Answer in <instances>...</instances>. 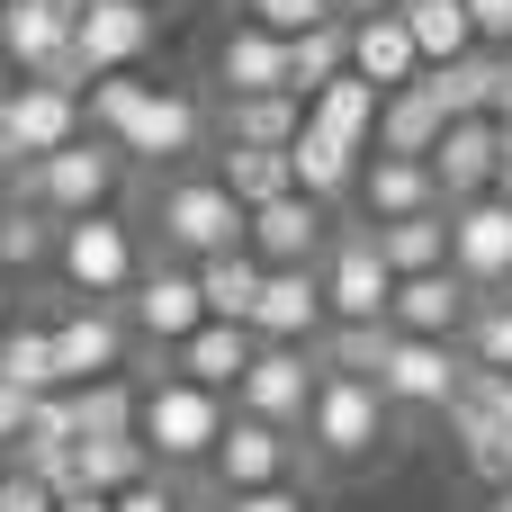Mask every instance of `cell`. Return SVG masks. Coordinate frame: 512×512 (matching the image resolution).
I'll list each match as a JSON object with an SVG mask.
<instances>
[{
  "label": "cell",
  "instance_id": "cell-28",
  "mask_svg": "<svg viewBox=\"0 0 512 512\" xmlns=\"http://www.w3.org/2000/svg\"><path fill=\"white\" fill-rule=\"evenodd\" d=\"M54 396H63V423L81 441H117V432L144 423V387L135 378H90V387H54Z\"/></svg>",
  "mask_w": 512,
  "mask_h": 512
},
{
  "label": "cell",
  "instance_id": "cell-5",
  "mask_svg": "<svg viewBox=\"0 0 512 512\" xmlns=\"http://www.w3.org/2000/svg\"><path fill=\"white\" fill-rule=\"evenodd\" d=\"M387 432H396L387 387H378V378H333V369H324L315 414H306V450H315L324 468H369V459L387 450Z\"/></svg>",
  "mask_w": 512,
  "mask_h": 512
},
{
  "label": "cell",
  "instance_id": "cell-38",
  "mask_svg": "<svg viewBox=\"0 0 512 512\" xmlns=\"http://www.w3.org/2000/svg\"><path fill=\"white\" fill-rule=\"evenodd\" d=\"M315 360H324L333 378H387V360H396V324H333V333L315 342Z\"/></svg>",
  "mask_w": 512,
  "mask_h": 512
},
{
  "label": "cell",
  "instance_id": "cell-24",
  "mask_svg": "<svg viewBox=\"0 0 512 512\" xmlns=\"http://www.w3.org/2000/svg\"><path fill=\"white\" fill-rule=\"evenodd\" d=\"M261 90H288V36L270 27H225L216 45V99H261Z\"/></svg>",
  "mask_w": 512,
  "mask_h": 512
},
{
  "label": "cell",
  "instance_id": "cell-18",
  "mask_svg": "<svg viewBox=\"0 0 512 512\" xmlns=\"http://www.w3.org/2000/svg\"><path fill=\"white\" fill-rule=\"evenodd\" d=\"M432 180H441L450 207L495 198V180H504V117H459V126L432 144Z\"/></svg>",
  "mask_w": 512,
  "mask_h": 512
},
{
  "label": "cell",
  "instance_id": "cell-46",
  "mask_svg": "<svg viewBox=\"0 0 512 512\" xmlns=\"http://www.w3.org/2000/svg\"><path fill=\"white\" fill-rule=\"evenodd\" d=\"M468 18H477V36H486L495 54L512 45V0H468Z\"/></svg>",
  "mask_w": 512,
  "mask_h": 512
},
{
  "label": "cell",
  "instance_id": "cell-6",
  "mask_svg": "<svg viewBox=\"0 0 512 512\" xmlns=\"http://www.w3.org/2000/svg\"><path fill=\"white\" fill-rule=\"evenodd\" d=\"M72 9L81 0H0V63H18V81L90 90V63L72 45Z\"/></svg>",
  "mask_w": 512,
  "mask_h": 512
},
{
  "label": "cell",
  "instance_id": "cell-22",
  "mask_svg": "<svg viewBox=\"0 0 512 512\" xmlns=\"http://www.w3.org/2000/svg\"><path fill=\"white\" fill-rule=\"evenodd\" d=\"M261 360V333L252 324H225V315H207L180 351H171V378H189V387H216V396H234L243 387V369Z\"/></svg>",
  "mask_w": 512,
  "mask_h": 512
},
{
  "label": "cell",
  "instance_id": "cell-44",
  "mask_svg": "<svg viewBox=\"0 0 512 512\" xmlns=\"http://www.w3.org/2000/svg\"><path fill=\"white\" fill-rule=\"evenodd\" d=\"M108 504H117V512H189V504H180V486H171V468H153L144 486H126V495H108Z\"/></svg>",
  "mask_w": 512,
  "mask_h": 512
},
{
  "label": "cell",
  "instance_id": "cell-3",
  "mask_svg": "<svg viewBox=\"0 0 512 512\" xmlns=\"http://www.w3.org/2000/svg\"><path fill=\"white\" fill-rule=\"evenodd\" d=\"M54 279H63L81 306H126V288L144 279V243H135V225H126L117 207L72 216L63 243H54Z\"/></svg>",
  "mask_w": 512,
  "mask_h": 512
},
{
  "label": "cell",
  "instance_id": "cell-37",
  "mask_svg": "<svg viewBox=\"0 0 512 512\" xmlns=\"http://www.w3.org/2000/svg\"><path fill=\"white\" fill-rule=\"evenodd\" d=\"M54 243H63V216L0 198V270H54Z\"/></svg>",
  "mask_w": 512,
  "mask_h": 512
},
{
  "label": "cell",
  "instance_id": "cell-13",
  "mask_svg": "<svg viewBox=\"0 0 512 512\" xmlns=\"http://www.w3.org/2000/svg\"><path fill=\"white\" fill-rule=\"evenodd\" d=\"M450 270L477 288V297H512V198H468L450 207Z\"/></svg>",
  "mask_w": 512,
  "mask_h": 512
},
{
  "label": "cell",
  "instance_id": "cell-34",
  "mask_svg": "<svg viewBox=\"0 0 512 512\" xmlns=\"http://www.w3.org/2000/svg\"><path fill=\"white\" fill-rule=\"evenodd\" d=\"M216 180H225L243 207H270V198H288V189H297V171H288V153H279V144H216Z\"/></svg>",
  "mask_w": 512,
  "mask_h": 512
},
{
  "label": "cell",
  "instance_id": "cell-40",
  "mask_svg": "<svg viewBox=\"0 0 512 512\" xmlns=\"http://www.w3.org/2000/svg\"><path fill=\"white\" fill-rule=\"evenodd\" d=\"M0 378L54 396V387H63V369H54V324H9V333H0Z\"/></svg>",
  "mask_w": 512,
  "mask_h": 512
},
{
  "label": "cell",
  "instance_id": "cell-9",
  "mask_svg": "<svg viewBox=\"0 0 512 512\" xmlns=\"http://www.w3.org/2000/svg\"><path fill=\"white\" fill-rule=\"evenodd\" d=\"M126 324L135 342H153L162 360L207 324V288H198V261H144V279L126 288Z\"/></svg>",
  "mask_w": 512,
  "mask_h": 512
},
{
  "label": "cell",
  "instance_id": "cell-50",
  "mask_svg": "<svg viewBox=\"0 0 512 512\" xmlns=\"http://www.w3.org/2000/svg\"><path fill=\"white\" fill-rule=\"evenodd\" d=\"M495 189H504V198H512V126H504V180H495Z\"/></svg>",
  "mask_w": 512,
  "mask_h": 512
},
{
  "label": "cell",
  "instance_id": "cell-29",
  "mask_svg": "<svg viewBox=\"0 0 512 512\" xmlns=\"http://www.w3.org/2000/svg\"><path fill=\"white\" fill-rule=\"evenodd\" d=\"M378 108H387V90H369L360 72H342L333 90H315V99H306V126H324V135H342V144L378 153Z\"/></svg>",
  "mask_w": 512,
  "mask_h": 512
},
{
  "label": "cell",
  "instance_id": "cell-51",
  "mask_svg": "<svg viewBox=\"0 0 512 512\" xmlns=\"http://www.w3.org/2000/svg\"><path fill=\"white\" fill-rule=\"evenodd\" d=\"M9 324H18V315H9V279H0V333H9Z\"/></svg>",
  "mask_w": 512,
  "mask_h": 512
},
{
  "label": "cell",
  "instance_id": "cell-23",
  "mask_svg": "<svg viewBox=\"0 0 512 512\" xmlns=\"http://www.w3.org/2000/svg\"><path fill=\"white\" fill-rule=\"evenodd\" d=\"M423 207H450L432 162H414V153H369L360 162V216L369 225H396V216H423Z\"/></svg>",
  "mask_w": 512,
  "mask_h": 512
},
{
  "label": "cell",
  "instance_id": "cell-14",
  "mask_svg": "<svg viewBox=\"0 0 512 512\" xmlns=\"http://www.w3.org/2000/svg\"><path fill=\"white\" fill-rule=\"evenodd\" d=\"M207 135H216V117H207L189 90H153V99L135 108V126L117 135V153H126V162H144V171H180Z\"/></svg>",
  "mask_w": 512,
  "mask_h": 512
},
{
  "label": "cell",
  "instance_id": "cell-19",
  "mask_svg": "<svg viewBox=\"0 0 512 512\" xmlns=\"http://www.w3.org/2000/svg\"><path fill=\"white\" fill-rule=\"evenodd\" d=\"M252 252H261L270 270H315V261L333 252V225H324V198L288 189V198L252 207Z\"/></svg>",
  "mask_w": 512,
  "mask_h": 512
},
{
  "label": "cell",
  "instance_id": "cell-4",
  "mask_svg": "<svg viewBox=\"0 0 512 512\" xmlns=\"http://www.w3.org/2000/svg\"><path fill=\"white\" fill-rule=\"evenodd\" d=\"M117 180H126V153L108 144V135H72L63 153H45V162H18V189L9 198H27V207H45V216H99L108 198H117Z\"/></svg>",
  "mask_w": 512,
  "mask_h": 512
},
{
  "label": "cell",
  "instance_id": "cell-2",
  "mask_svg": "<svg viewBox=\"0 0 512 512\" xmlns=\"http://www.w3.org/2000/svg\"><path fill=\"white\" fill-rule=\"evenodd\" d=\"M225 423H234V396H216V387H189V378H153L144 387V450H153V468H207L216 459V441H225Z\"/></svg>",
  "mask_w": 512,
  "mask_h": 512
},
{
  "label": "cell",
  "instance_id": "cell-17",
  "mask_svg": "<svg viewBox=\"0 0 512 512\" xmlns=\"http://www.w3.org/2000/svg\"><path fill=\"white\" fill-rule=\"evenodd\" d=\"M72 45H81L90 81L99 72H135L153 54V0H81L72 9Z\"/></svg>",
  "mask_w": 512,
  "mask_h": 512
},
{
  "label": "cell",
  "instance_id": "cell-32",
  "mask_svg": "<svg viewBox=\"0 0 512 512\" xmlns=\"http://www.w3.org/2000/svg\"><path fill=\"white\" fill-rule=\"evenodd\" d=\"M378 252L396 279H423V270H450V207H423V216H396L378 225Z\"/></svg>",
  "mask_w": 512,
  "mask_h": 512
},
{
  "label": "cell",
  "instance_id": "cell-43",
  "mask_svg": "<svg viewBox=\"0 0 512 512\" xmlns=\"http://www.w3.org/2000/svg\"><path fill=\"white\" fill-rule=\"evenodd\" d=\"M36 405H45L36 387H9V378H0V459H9V450L36 432Z\"/></svg>",
  "mask_w": 512,
  "mask_h": 512
},
{
  "label": "cell",
  "instance_id": "cell-47",
  "mask_svg": "<svg viewBox=\"0 0 512 512\" xmlns=\"http://www.w3.org/2000/svg\"><path fill=\"white\" fill-rule=\"evenodd\" d=\"M54 512H117V504H108V495H63Z\"/></svg>",
  "mask_w": 512,
  "mask_h": 512
},
{
  "label": "cell",
  "instance_id": "cell-27",
  "mask_svg": "<svg viewBox=\"0 0 512 512\" xmlns=\"http://www.w3.org/2000/svg\"><path fill=\"white\" fill-rule=\"evenodd\" d=\"M360 162H369V153H360V144H342V135H324V126H306V135L288 144L297 189H306V198H324V207H333V198H360Z\"/></svg>",
  "mask_w": 512,
  "mask_h": 512
},
{
  "label": "cell",
  "instance_id": "cell-52",
  "mask_svg": "<svg viewBox=\"0 0 512 512\" xmlns=\"http://www.w3.org/2000/svg\"><path fill=\"white\" fill-rule=\"evenodd\" d=\"M486 512H512V486H495V504H486Z\"/></svg>",
  "mask_w": 512,
  "mask_h": 512
},
{
  "label": "cell",
  "instance_id": "cell-35",
  "mask_svg": "<svg viewBox=\"0 0 512 512\" xmlns=\"http://www.w3.org/2000/svg\"><path fill=\"white\" fill-rule=\"evenodd\" d=\"M342 72H351V18H333V27H306V36H288V90H297V99L333 90Z\"/></svg>",
  "mask_w": 512,
  "mask_h": 512
},
{
  "label": "cell",
  "instance_id": "cell-41",
  "mask_svg": "<svg viewBox=\"0 0 512 512\" xmlns=\"http://www.w3.org/2000/svg\"><path fill=\"white\" fill-rule=\"evenodd\" d=\"M243 18L270 27V36H306V27H333L342 0H243Z\"/></svg>",
  "mask_w": 512,
  "mask_h": 512
},
{
  "label": "cell",
  "instance_id": "cell-10",
  "mask_svg": "<svg viewBox=\"0 0 512 512\" xmlns=\"http://www.w3.org/2000/svg\"><path fill=\"white\" fill-rule=\"evenodd\" d=\"M315 387H324V360H315L306 342H261V360H252L243 387H234V414H261V423H279V432H306Z\"/></svg>",
  "mask_w": 512,
  "mask_h": 512
},
{
  "label": "cell",
  "instance_id": "cell-45",
  "mask_svg": "<svg viewBox=\"0 0 512 512\" xmlns=\"http://www.w3.org/2000/svg\"><path fill=\"white\" fill-rule=\"evenodd\" d=\"M216 512H315L306 486H261V495H216Z\"/></svg>",
  "mask_w": 512,
  "mask_h": 512
},
{
  "label": "cell",
  "instance_id": "cell-33",
  "mask_svg": "<svg viewBox=\"0 0 512 512\" xmlns=\"http://www.w3.org/2000/svg\"><path fill=\"white\" fill-rule=\"evenodd\" d=\"M198 288H207V315H225V324H252V306H261V288H270V261L243 243V252H216V261H198Z\"/></svg>",
  "mask_w": 512,
  "mask_h": 512
},
{
  "label": "cell",
  "instance_id": "cell-31",
  "mask_svg": "<svg viewBox=\"0 0 512 512\" xmlns=\"http://www.w3.org/2000/svg\"><path fill=\"white\" fill-rule=\"evenodd\" d=\"M423 81H432V99H441L450 117H495V90H504V54H495V45H477V54H459V63H432Z\"/></svg>",
  "mask_w": 512,
  "mask_h": 512
},
{
  "label": "cell",
  "instance_id": "cell-8",
  "mask_svg": "<svg viewBox=\"0 0 512 512\" xmlns=\"http://www.w3.org/2000/svg\"><path fill=\"white\" fill-rule=\"evenodd\" d=\"M315 270H324V306H333V324H387V306H396V270H387V252H378V225L333 234V252H324Z\"/></svg>",
  "mask_w": 512,
  "mask_h": 512
},
{
  "label": "cell",
  "instance_id": "cell-30",
  "mask_svg": "<svg viewBox=\"0 0 512 512\" xmlns=\"http://www.w3.org/2000/svg\"><path fill=\"white\" fill-rule=\"evenodd\" d=\"M144 477H153L144 432H117V441H81V450H72V495H126V486H144Z\"/></svg>",
  "mask_w": 512,
  "mask_h": 512
},
{
  "label": "cell",
  "instance_id": "cell-16",
  "mask_svg": "<svg viewBox=\"0 0 512 512\" xmlns=\"http://www.w3.org/2000/svg\"><path fill=\"white\" fill-rule=\"evenodd\" d=\"M477 306H486V297H477L459 270H423V279H396L387 324H396V333H414V342H468Z\"/></svg>",
  "mask_w": 512,
  "mask_h": 512
},
{
  "label": "cell",
  "instance_id": "cell-12",
  "mask_svg": "<svg viewBox=\"0 0 512 512\" xmlns=\"http://www.w3.org/2000/svg\"><path fill=\"white\" fill-rule=\"evenodd\" d=\"M468 342H414V333H396V360H387V405L396 414H450L459 405V387H468Z\"/></svg>",
  "mask_w": 512,
  "mask_h": 512
},
{
  "label": "cell",
  "instance_id": "cell-11",
  "mask_svg": "<svg viewBox=\"0 0 512 512\" xmlns=\"http://www.w3.org/2000/svg\"><path fill=\"white\" fill-rule=\"evenodd\" d=\"M72 135H90L81 90H63V81H18V90H0V144H9V162H45V153H63Z\"/></svg>",
  "mask_w": 512,
  "mask_h": 512
},
{
  "label": "cell",
  "instance_id": "cell-48",
  "mask_svg": "<svg viewBox=\"0 0 512 512\" xmlns=\"http://www.w3.org/2000/svg\"><path fill=\"white\" fill-rule=\"evenodd\" d=\"M495 117L512 126V45H504V90H495Z\"/></svg>",
  "mask_w": 512,
  "mask_h": 512
},
{
  "label": "cell",
  "instance_id": "cell-26",
  "mask_svg": "<svg viewBox=\"0 0 512 512\" xmlns=\"http://www.w3.org/2000/svg\"><path fill=\"white\" fill-rule=\"evenodd\" d=\"M450 126H459V117L432 99V81L387 90V108H378V153H414V162H432V144H441Z\"/></svg>",
  "mask_w": 512,
  "mask_h": 512
},
{
  "label": "cell",
  "instance_id": "cell-25",
  "mask_svg": "<svg viewBox=\"0 0 512 512\" xmlns=\"http://www.w3.org/2000/svg\"><path fill=\"white\" fill-rule=\"evenodd\" d=\"M306 135V99L297 90H261V99H216V144H297Z\"/></svg>",
  "mask_w": 512,
  "mask_h": 512
},
{
  "label": "cell",
  "instance_id": "cell-7",
  "mask_svg": "<svg viewBox=\"0 0 512 512\" xmlns=\"http://www.w3.org/2000/svg\"><path fill=\"white\" fill-rule=\"evenodd\" d=\"M297 459H306V432H279L261 414H234L216 459H207V495H261V486H297Z\"/></svg>",
  "mask_w": 512,
  "mask_h": 512
},
{
  "label": "cell",
  "instance_id": "cell-36",
  "mask_svg": "<svg viewBox=\"0 0 512 512\" xmlns=\"http://www.w3.org/2000/svg\"><path fill=\"white\" fill-rule=\"evenodd\" d=\"M405 9V27H414V45H423V63H459V54H477L486 36H477V18H468V0H396Z\"/></svg>",
  "mask_w": 512,
  "mask_h": 512
},
{
  "label": "cell",
  "instance_id": "cell-49",
  "mask_svg": "<svg viewBox=\"0 0 512 512\" xmlns=\"http://www.w3.org/2000/svg\"><path fill=\"white\" fill-rule=\"evenodd\" d=\"M9 189H18V162H9V144H0V198H9Z\"/></svg>",
  "mask_w": 512,
  "mask_h": 512
},
{
  "label": "cell",
  "instance_id": "cell-20",
  "mask_svg": "<svg viewBox=\"0 0 512 512\" xmlns=\"http://www.w3.org/2000/svg\"><path fill=\"white\" fill-rule=\"evenodd\" d=\"M351 72L369 81V90H414L432 63H423V45H414V27H405V9H369V18H351Z\"/></svg>",
  "mask_w": 512,
  "mask_h": 512
},
{
  "label": "cell",
  "instance_id": "cell-42",
  "mask_svg": "<svg viewBox=\"0 0 512 512\" xmlns=\"http://www.w3.org/2000/svg\"><path fill=\"white\" fill-rule=\"evenodd\" d=\"M468 360L512 378V297H486V306H477V324H468Z\"/></svg>",
  "mask_w": 512,
  "mask_h": 512
},
{
  "label": "cell",
  "instance_id": "cell-39",
  "mask_svg": "<svg viewBox=\"0 0 512 512\" xmlns=\"http://www.w3.org/2000/svg\"><path fill=\"white\" fill-rule=\"evenodd\" d=\"M144 99H153L144 63H135V72H99V81L81 90V117H90V135H108V144H117V135L135 126V108H144Z\"/></svg>",
  "mask_w": 512,
  "mask_h": 512
},
{
  "label": "cell",
  "instance_id": "cell-21",
  "mask_svg": "<svg viewBox=\"0 0 512 512\" xmlns=\"http://www.w3.org/2000/svg\"><path fill=\"white\" fill-rule=\"evenodd\" d=\"M252 333L261 342H324L333 333V306H324V270H270L261 306H252Z\"/></svg>",
  "mask_w": 512,
  "mask_h": 512
},
{
  "label": "cell",
  "instance_id": "cell-1",
  "mask_svg": "<svg viewBox=\"0 0 512 512\" xmlns=\"http://www.w3.org/2000/svg\"><path fill=\"white\" fill-rule=\"evenodd\" d=\"M153 243H162V261L243 252V243H252V207H243L216 171H180V180L153 189Z\"/></svg>",
  "mask_w": 512,
  "mask_h": 512
},
{
  "label": "cell",
  "instance_id": "cell-53",
  "mask_svg": "<svg viewBox=\"0 0 512 512\" xmlns=\"http://www.w3.org/2000/svg\"><path fill=\"white\" fill-rule=\"evenodd\" d=\"M0 468H9V459H0Z\"/></svg>",
  "mask_w": 512,
  "mask_h": 512
},
{
  "label": "cell",
  "instance_id": "cell-15",
  "mask_svg": "<svg viewBox=\"0 0 512 512\" xmlns=\"http://www.w3.org/2000/svg\"><path fill=\"white\" fill-rule=\"evenodd\" d=\"M126 351H135L126 306H72V315H54V369H63V387L126 378Z\"/></svg>",
  "mask_w": 512,
  "mask_h": 512
}]
</instances>
